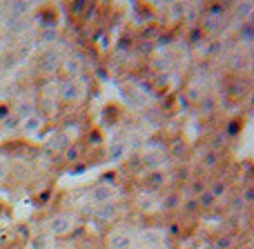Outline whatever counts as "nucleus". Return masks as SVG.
Segmentation results:
<instances>
[{"label": "nucleus", "mask_w": 254, "mask_h": 249, "mask_svg": "<svg viewBox=\"0 0 254 249\" xmlns=\"http://www.w3.org/2000/svg\"><path fill=\"white\" fill-rule=\"evenodd\" d=\"M116 187L114 185H110V183H98V185H94L92 187V200L96 202L98 207H103V205H112L114 202V198H116Z\"/></svg>", "instance_id": "obj_2"}, {"label": "nucleus", "mask_w": 254, "mask_h": 249, "mask_svg": "<svg viewBox=\"0 0 254 249\" xmlns=\"http://www.w3.org/2000/svg\"><path fill=\"white\" fill-rule=\"evenodd\" d=\"M27 11H29V4H27V2H13V4H9V13H11V16L25 18Z\"/></svg>", "instance_id": "obj_17"}, {"label": "nucleus", "mask_w": 254, "mask_h": 249, "mask_svg": "<svg viewBox=\"0 0 254 249\" xmlns=\"http://www.w3.org/2000/svg\"><path fill=\"white\" fill-rule=\"evenodd\" d=\"M61 69L63 74H67L69 78H76L80 74V56H69L61 62Z\"/></svg>", "instance_id": "obj_8"}, {"label": "nucleus", "mask_w": 254, "mask_h": 249, "mask_svg": "<svg viewBox=\"0 0 254 249\" xmlns=\"http://www.w3.org/2000/svg\"><path fill=\"white\" fill-rule=\"evenodd\" d=\"M80 96H83V87L76 78H67L58 85V98L63 102H76Z\"/></svg>", "instance_id": "obj_1"}, {"label": "nucleus", "mask_w": 254, "mask_h": 249, "mask_svg": "<svg viewBox=\"0 0 254 249\" xmlns=\"http://www.w3.org/2000/svg\"><path fill=\"white\" fill-rule=\"evenodd\" d=\"M4 25H7L11 31H20L22 27H25V18H18V16H11V13H9L7 20H4Z\"/></svg>", "instance_id": "obj_20"}, {"label": "nucleus", "mask_w": 254, "mask_h": 249, "mask_svg": "<svg viewBox=\"0 0 254 249\" xmlns=\"http://www.w3.org/2000/svg\"><path fill=\"white\" fill-rule=\"evenodd\" d=\"M56 38H58L56 29H43L40 31V40H43V43H56Z\"/></svg>", "instance_id": "obj_24"}, {"label": "nucleus", "mask_w": 254, "mask_h": 249, "mask_svg": "<svg viewBox=\"0 0 254 249\" xmlns=\"http://www.w3.org/2000/svg\"><path fill=\"white\" fill-rule=\"evenodd\" d=\"M85 11H87V2H83V0H76V2L69 4V13H71L74 18L85 16Z\"/></svg>", "instance_id": "obj_19"}, {"label": "nucleus", "mask_w": 254, "mask_h": 249, "mask_svg": "<svg viewBox=\"0 0 254 249\" xmlns=\"http://www.w3.org/2000/svg\"><path fill=\"white\" fill-rule=\"evenodd\" d=\"M223 140H225V136H223V134H216L214 138H212V143H210V145H212V151H214V149H219Z\"/></svg>", "instance_id": "obj_33"}, {"label": "nucleus", "mask_w": 254, "mask_h": 249, "mask_svg": "<svg viewBox=\"0 0 254 249\" xmlns=\"http://www.w3.org/2000/svg\"><path fill=\"white\" fill-rule=\"evenodd\" d=\"M43 125H45V118L40 114H31V116H27V118L20 120V127L25 134H38Z\"/></svg>", "instance_id": "obj_7"}, {"label": "nucleus", "mask_w": 254, "mask_h": 249, "mask_svg": "<svg viewBox=\"0 0 254 249\" xmlns=\"http://www.w3.org/2000/svg\"><path fill=\"white\" fill-rule=\"evenodd\" d=\"M85 145H89V147H96V145H103V134L98 127H94V129L87 131V138H85Z\"/></svg>", "instance_id": "obj_15"}, {"label": "nucleus", "mask_w": 254, "mask_h": 249, "mask_svg": "<svg viewBox=\"0 0 254 249\" xmlns=\"http://www.w3.org/2000/svg\"><path fill=\"white\" fill-rule=\"evenodd\" d=\"M31 247H34V249H47V247H49L47 236H45V234H38V236L31 241Z\"/></svg>", "instance_id": "obj_26"}, {"label": "nucleus", "mask_w": 254, "mask_h": 249, "mask_svg": "<svg viewBox=\"0 0 254 249\" xmlns=\"http://www.w3.org/2000/svg\"><path fill=\"white\" fill-rule=\"evenodd\" d=\"M183 205H185V209H188V211L198 209V202H196V198H188V200H185Z\"/></svg>", "instance_id": "obj_34"}, {"label": "nucleus", "mask_w": 254, "mask_h": 249, "mask_svg": "<svg viewBox=\"0 0 254 249\" xmlns=\"http://www.w3.org/2000/svg\"><path fill=\"white\" fill-rule=\"evenodd\" d=\"M203 167H205V169H214L216 165H219V153L216 151H212V149H207L205 153H203Z\"/></svg>", "instance_id": "obj_16"}, {"label": "nucleus", "mask_w": 254, "mask_h": 249, "mask_svg": "<svg viewBox=\"0 0 254 249\" xmlns=\"http://www.w3.org/2000/svg\"><path fill=\"white\" fill-rule=\"evenodd\" d=\"M196 202H198V207H201V209H212V207H214V202H216V198L212 196L210 189H205L203 194H198V196H196Z\"/></svg>", "instance_id": "obj_13"}, {"label": "nucleus", "mask_w": 254, "mask_h": 249, "mask_svg": "<svg viewBox=\"0 0 254 249\" xmlns=\"http://www.w3.org/2000/svg\"><path fill=\"white\" fill-rule=\"evenodd\" d=\"M140 243H143L145 247H149V249H156V247H163L165 236H163L161 232H156V229H147V232L140 234Z\"/></svg>", "instance_id": "obj_6"}, {"label": "nucleus", "mask_w": 254, "mask_h": 249, "mask_svg": "<svg viewBox=\"0 0 254 249\" xmlns=\"http://www.w3.org/2000/svg\"><path fill=\"white\" fill-rule=\"evenodd\" d=\"M163 160H165V156L163 153H145V156H140V162H143L145 167H147L149 171H154V169H161V165H163Z\"/></svg>", "instance_id": "obj_11"}, {"label": "nucleus", "mask_w": 254, "mask_h": 249, "mask_svg": "<svg viewBox=\"0 0 254 249\" xmlns=\"http://www.w3.org/2000/svg\"><path fill=\"white\" fill-rule=\"evenodd\" d=\"M179 205H181L179 194H170V196H165V200H163V207H167V209H176Z\"/></svg>", "instance_id": "obj_23"}, {"label": "nucleus", "mask_w": 254, "mask_h": 249, "mask_svg": "<svg viewBox=\"0 0 254 249\" xmlns=\"http://www.w3.org/2000/svg\"><path fill=\"white\" fill-rule=\"evenodd\" d=\"M203 192H205V180H203V178H194L192 185L188 187V194H194V198H196L198 194H203Z\"/></svg>", "instance_id": "obj_22"}, {"label": "nucleus", "mask_w": 254, "mask_h": 249, "mask_svg": "<svg viewBox=\"0 0 254 249\" xmlns=\"http://www.w3.org/2000/svg\"><path fill=\"white\" fill-rule=\"evenodd\" d=\"M243 198H246L248 202H254V187H248L246 192H243Z\"/></svg>", "instance_id": "obj_35"}, {"label": "nucleus", "mask_w": 254, "mask_h": 249, "mask_svg": "<svg viewBox=\"0 0 254 249\" xmlns=\"http://www.w3.org/2000/svg\"><path fill=\"white\" fill-rule=\"evenodd\" d=\"M114 214H116L114 202H112V205H103V207H98V209H96V218L98 220H110Z\"/></svg>", "instance_id": "obj_18"}, {"label": "nucleus", "mask_w": 254, "mask_h": 249, "mask_svg": "<svg viewBox=\"0 0 254 249\" xmlns=\"http://www.w3.org/2000/svg\"><path fill=\"white\" fill-rule=\"evenodd\" d=\"M203 36H205V34H203V29H201V27H194V29L190 31V36H188V38H190V43H198V40H201Z\"/></svg>", "instance_id": "obj_28"}, {"label": "nucleus", "mask_w": 254, "mask_h": 249, "mask_svg": "<svg viewBox=\"0 0 254 249\" xmlns=\"http://www.w3.org/2000/svg\"><path fill=\"white\" fill-rule=\"evenodd\" d=\"M125 153H127V143H125V140L119 138V140H114L112 145H107V160H110V162L123 160Z\"/></svg>", "instance_id": "obj_4"}, {"label": "nucleus", "mask_w": 254, "mask_h": 249, "mask_svg": "<svg viewBox=\"0 0 254 249\" xmlns=\"http://www.w3.org/2000/svg\"><path fill=\"white\" fill-rule=\"evenodd\" d=\"M110 249H129L131 247V238L127 236V234L123 232H116V234H112L110 236Z\"/></svg>", "instance_id": "obj_10"}, {"label": "nucleus", "mask_w": 254, "mask_h": 249, "mask_svg": "<svg viewBox=\"0 0 254 249\" xmlns=\"http://www.w3.org/2000/svg\"><path fill=\"white\" fill-rule=\"evenodd\" d=\"M185 153H188V145H185L183 140H174V143L170 145V156L172 158H176V160H179V158H183Z\"/></svg>", "instance_id": "obj_14"}, {"label": "nucleus", "mask_w": 254, "mask_h": 249, "mask_svg": "<svg viewBox=\"0 0 254 249\" xmlns=\"http://www.w3.org/2000/svg\"><path fill=\"white\" fill-rule=\"evenodd\" d=\"M239 127H241V120H230V123H228V134L230 136L239 134Z\"/></svg>", "instance_id": "obj_31"}, {"label": "nucleus", "mask_w": 254, "mask_h": 249, "mask_svg": "<svg viewBox=\"0 0 254 249\" xmlns=\"http://www.w3.org/2000/svg\"><path fill=\"white\" fill-rule=\"evenodd\" d=\"M49 145H52V147L56 149V151H65V149L69 147L71 143H69V136H67V134H63V131H58V134L54 136L52 140H49Z\"/></svg>", "instance_id": "obj_12"}, {"label": "nucleus", "mask_w": 254, "mask_h": 249, "mask_svg": "<svg viewBox=\"0 0 254 249\" xmlns=\"http://www.w3.org/2000/svg\"><path fill=\"white\" fill-rule=\"evenodd\" d=\"M210 192H212V196H214V198H219L221 194L225 192V185H223V183H214V185L210 187Z\"/></svg>", "instance_id": "obj_29"}, {"label": "nucleus", "mask_w": 254, "mask_h": 249, "mask_svg": "<svg viewBox=\"0 0 254 249\" xmlns=\"http://www.w3.org/2000/svg\"><path fill=\"white\" fill-rule=\"evenodd\" d=\"M58 65H61V60H58V56L54 51H43V53H40V58H38V67H40V69L54 71Z\"/></svg>", "instance_id": "obj_9"}, {"label": "nucleus", "mask_w": 254, "mask_h": 249, "mask_svg": "<svg viewBox=\"0 0 254 249\" xmlns=\"http://www.w3.org/2000/svg\"><path fill=\"white\" fill-rule=\"evenodd\" d=\"M185 96H188V100H198V89H188V94H185Z\"/></svg>", "instance_id": "obj_37"}, {"label": "nucleus", "mask_w": 254, "mask_h": 249, "mask_svg": "<svg viewBox=\"0 0 254 249\" xmlns=\"http://www.w3.org/2000/svg\"><path fill=\"white\" fill-rule=\"evenodd\" d=\"M230 243H232L230 238H221V241L216 243V247H219V249H228V247H230Z\"/></svg>", "instance_id": "obj_38"}, {"label": "nucleus", "mask_w": 254, "mask_h": 249, "mask_svg": "<svg viewBox=\"0 0 254 249\" xmlns=\"http://www.w3.org/2000/svg\"><path fill=\"white\" fill-rule=\"evenodd\" d=\"M47 229L52 236H67L71 232V218L67 214H56L49 218Z\"/></svg>", "instance_id": "obj_3"}, {"label": "nucleus", "mask_w": 254, "mask_h": 249, "mask_svg": "<svg viewBox=\"0 0 254 249\" xmlns=\"http://www.w3.org/2000/svg\"><path fill=\"white\" fill-rule=\"evenodd\" d=\"M63 156H65L67 162H76L78 156H80V145H69V147L63 151Z\"/></svg>", "instance_id": "obj_21"}, {"label": "nucleus", "mask_w": 254, "mask_h": 249, "mask_svg": "<svg viewBox=\"0 0 254 249\" xmlns=\"http://www.w3.org/2000/svg\"><path fill=\"white\" fill-rule=\"evenodd\" d=\"M7 171H9V167H7V162L0 158V180H4V176H7Z\"/></svg>", "instance_id": "obj_36"}, {"label": "nucleus", "mask_w": 254, "mask_h": 249, "mask_svg": "<svg viewBox=\"0 0 254 249\" xmlns=\"http://www.w3.org/2000/svg\"><path fill=\"white\" fill-rule=\"evenodd\" d=\"M9 111H11V107H9L7 102H0V120H7L9 118Z\"/></svg>", "instance_id": "obj_32"}, {"label": "nucleus", "mask_w": 254, "mask_h": 249, "mask_svg": "<svg viewBox=\"0 0 254 249\" xmlns=\"http://www.w3.org/2000/svg\"><path fill=\"white\" fill-rule=\"evenodd\" d=\"M16 232H18V238H20V241H29V227H25V225H18Z\"/></svg>", "instance_id": "obj_30"}, {"label": "nucleus", "mask_w": 254, "mask_h": 249, "mask_svg": "<svg viewBox=\"0 0 254 249\" xmlns=\"http://www.w3.org/2000/svg\"><path fill=\"white\" fill-rule=\"evenodd\" d=\"M212 109H214V98H212V96H203L201 98V111H203V114H212Z\"/></svg>", "instance_id": "obj_25"}, {"label": "nucleus", "mask_w": 254, "mask_h": 249, "mask_svg": "<svg viewBox=\"0 0 254 249\" xmlns=\"http://www.w3.org/2000/svg\"><path fill=\"white\" fill-rule=\"evenodd\" d=\"M167 180V174L163 169H154L149 171L147 176H145V187L149 189V192H156V189H161L163 185H165Z\"/></svg>", "instance_id": "obj_5"}, {"label": "nucleus", "mask_w": 254, "mask_h": 249, "mask_svg": "<svg viewBox=\"0 0 254 249\" xmlns=\"http://www.w3.org/2000/svg\"><path fill=\"white\" fill-rule=\"evenodd\" d=\"M16 114L20 116V118H27V116H31L34 111H31V105H29V102H20V105H18V111H16Z\"/></svg>", "instance_id": "obj_27"}]
</instances>
